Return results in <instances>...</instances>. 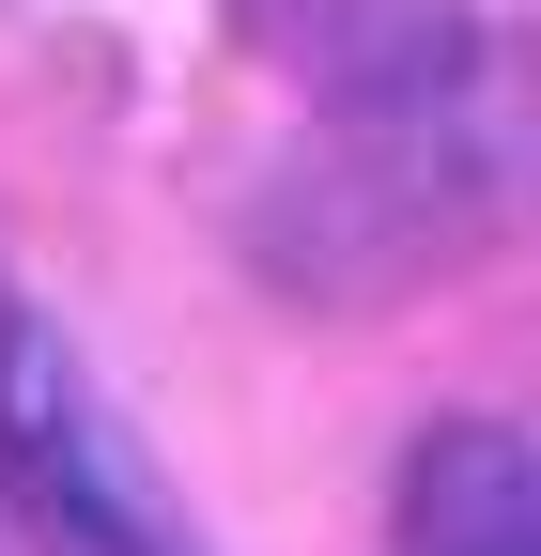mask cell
Masks as SVG:
<instances>
[{"label":"cell","mask_w":541,"mask_h":556,"mask_svg":"<svg viewBox=\"0 0 541 556\" xmlns=\"http://www.w3.org/2000/svg\"><path fill=\"white\" fill-rule=\"evenodd\" d=\"M0 479L47 510L62 556H201L171 464L140 448V417H124L78 371V340L47 309H16V294H0Z\"/></svg>","instance_id":"cell-1"},{"label":"cell","mask_w":541,"mask_h":556,"mask_svg":"<svg viewBox=\"0 0 541 556\" xmlns=\"http://www.w3.org/2000/svg\"><path fill=\"white\" fill-rule=\"evenodd\" d=\"M402 556H541V448L511 417H433L402 448V510H387Z\"/></svg>","instance_id":"cell-2"}]
</instances>
